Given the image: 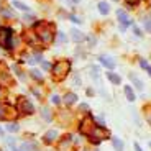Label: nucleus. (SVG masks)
Instances as JSON below:
<instances>
[{"label": "nucleus", "mask_w": 151, "mask_h": 151, "mask_svg": "<svg viewBox=\"0 0 151 151\" xmlns=\"http://www.w3.org/2000/svg\"><path fill=\"white\" fill-rule=\"evenodd\" d=\"M69 69H71V63L69 61H58V63L53 64V74L56 79H63L69 72Z\"/></svg>", "instance_id": "nucleus-1"}, {"label": "nucleus", "mask_w": 151, "mask_h": 151, "mask_svg": "<svg viewBox=\"0 0 151 151\" xmlns=\"http://www.w3.org/2000/svg\"><path fill=\"white\" fill-rule=\"evenodd\" d=\"M0 46L7 49L13 48V33L10 28H0Z\"/></svg>", "instance_id": "nucleus-2"}, {"label": "nucleus", "mask_w": 151, "mask_h": 151, "mask_svg": "<svg viewBox=\"0 0 151 151\" xmlns=\"http://www.w3.org/2000/svg\"><path fill=\"white\" fill-rule=\"evenodd\" d=\"M18 110L23 113H27V115H31V113H35V107L33 104L30 102V100H27V99H20L18 100Z\"/></svg>", "instance_id": "nucleus-3"}, {"label": "nucleus", "mask_w": 151, "mask_h": 151, "mask_svg": "<svg viewBox=\"0 0 151 151\" xmlns=\"http://www.w3.org/2000/svg\"><path fill=\"white\" fill-rule=\"evenodd\" d=\"M38 38H40L43 43H51V41H53V31L49 30L48 25H46V28L43 31H40V33H38Z\"/></svg>", "instance_id": "nucleus-4"}, {"label": "nucleus", "mask_w": 151, "mask_h": 151, "mask_svg": "<svg viewBox=\"0 0 151 151\" xmlns=\"http://www.w3.org/2000/svg\"><path fill=\"white\" fill-rule=\"evenodd\" d=\"M117 18H118V22L122 23V30H125V27H127V25H130L128 15H127V12H125V10H118L117 12Z\"/></svg>", "instance_id": "nucleus-5"}, {"label": "nucleus", "mask_w": 151, "mask_h": 151, "mask_svg": "<svg viewBox=\"0 0 151 151\" xmlns=\"http://www.w3.org/2000/svg\"><path fill=\"white\" fill-rule=\"evenodd\" d=\"M99 59H100V63H102L105 68H109V69H113V68H115V61H113L110 56H100Z\"/></svg>", "instance_id": "nucleus-6"}, {"label": "nucleus", "mask_w": 151, "mask_h": 151, "mask_svg": "<svg viewBox=\"0 0 151 151\" xmlns=\"http://www.w3.org/2000/svg\"><path fill=\"white\" fill-rule=\"evenodd\" d=\"M71 33H72V40H74L76 43H77V41H82V40H86V35H84L82 31H79V30H72Z\"/></svg>", "instance_id": "nucleus-7"}, {"label": "nucleus", "mask_w": 151, "mask_h": 151, "mask_svg": "<svg viewBox=\"0 0 151 151\" xmlns=\"http://www.w3.org/2000/svg\"><path fill=\"white\" fill-rule=\"evenodd\" d=\"M76 99H77V95H76V94H72V92H68V94L64 95L66 105H72V104H76Z\"/></svg>", "instance_id": "nucleus-8"}, {"label": "nucleus", "mask_w": 151, "mask_h": 151, "mask_svg": "<svg viewBox=\"0 0 151 151\" xmlns=\"http://www.w3.org/2000/svg\"><path fill=\"white\" fill-rule=\"evenodd\" d=\"M8 104H0V120H8V115L5 113V110H8Z\"/></svg>", "instance_id": "nucleus-9"}, {"label": "nucleus", "mask_w": 151, "mask_h": 151, "mask_svg": "<svg viewBox=\"0 0 151 151\" xmlns=\"http://www.w3.org/2000/svg\"><path fill=\"white\" fill-rule=\"evenodd\" d=\"M125 95H127V99H128L130 102H133V100H135V92L132 91V87L130 86H125Z\"/></svg>", "instance_id": "nucleus-10"}, {"label": "nucleus", "mask_w": 151, "mask_h": 151, "mask_svg": "<svg viewBox=\"0 0 151 151\" xmlns=\"http://www.w3.org/2000/svg\"><path fill=\"white\" fill-rule=\"evenodd\" d=\"M130 79H132V82L135 84V87L138 89V91H141V89H143V82H141V81L138 79L135 74H130Z\"/></svg>", "instance_id": "nucleus-11"}, {"label": "nucleus", "mask_w": 151, "mask_h": 151, "mask_svg": "<svg viewBox=\"0 0 151 151\" xmlns=\"http://www.w3.org/2000/svg\"><path fill=\"white\" fill-rule=\"evenodd\" d=\"M56 136H58V133L54 132V130H53V132H48L45 135V141H46V143H53V141L56 140Z\"/></svg>", "instance_id": "nucleus-12"}, {"label": "nucleus", "mask_w": 151, "mask_h": 151, "mask_svg": "<svg viewBox=\"0 0 151 151\" xmlns=\"http://www.w3.org/2000/svg\"><path fill=\"white\" fill-rule=\"evenodd\" d=\"M99 12H100L102 15H107V13L110 12L109 4H107V2H100V4H99Z\"/></svg>", "instance_id": "nucleus-13"}, {"label": "nucleus", "mask_w": 151, "mask_h": 151, "mask_svg": "<svg viewBox=\"0 0 151 151\" xmlns=\"http://www.w3.org/2000/svg\"><path fill=\"white\" fill-rule=\"evenodd\" d=\"M112 143H113V148L117 151H123V141L118 140V138H112Z\"/></svg>", "instance_id": "nucleus-14"}, {"label": "nucleus", "mask_w": 151, "mask_h": 151, "mask_svg": "<svg viewBox=\"0 0 151 151\" xmlns=\"http://www.w3.org/2000/svg\"><path fill=\"white\" fill-rule=\"evenodd\" d=\"M107 77H109L110 82H113V84H120V77H118L117 74H113V72H107Z\"/></svg>", "instance_id": "nucleus-15"}, {"label": "nucleus", "mask_w": 151, "mask_h": 151, "mask_svg": "<svg viewBox=\"0 0 151 151\" xmlns=\"http://www.w3.org/2000/svg\"><path fill=\"white\" fill-rule=\"evenodd\" d=\"M0 15L7 17V18H13V17H15V13H13L12 10H8V8H2V10H0Z\"/></svg>", "instance_id": "nucleus-16"}, {"label": "nucleus", "mask_w": 151, "mask_h": 151, "mask_svg": "<svg viewBox=\"0 0 151 151\" xmlns=\"http://www.w3.org/2000/svg\"><path fill=\"white\" fill-rule=\"evenodd\" d=\"M13 7H17V8H20V10H23V12H28L30 8L27 7L25 4H22V2H18V0H13Z\"/></svg>", "instance_id": "nucleus-17"}, {"label": "nucleus", "mask_w": 151, "mask_h": 151, "mask_svg": "<svg viewBox=\"0 0 151 151\" xmlns=\"http://www.w3.org/2000/svg\"><path fill=\"white\" fill-rule=\"evenodd\" d=\"M35 145L33 143H22V150L20 151H31V150H35Z\"/></svg>", "instance_id": "nucleus-18"}, {"label": "nucleus", "mask_w": 151, "mask_h": 151, "mask_svg": "<svg viewBox=\"0 0 151 151\" xmlns=\"http://www.w3.org/2000/svg\"><path fill=\"white\" fill-rule=\"evenodd\" d=\"M140 66H141V68H143V69H146V71H148V74L151 76V66L148 64L146 61H143V59H141V61H140Z\"/></svg>", "instance_id": "nucleus-19"}, {"label": "nucleus", "mask_w": 151, "mask_h": 151, "mask_svg": "<svg viewBox=\"0 0 151 151\" xmlns=\"http://www.w3.org/2000/svg\"><path fill=\"white\" fill-rule=\"evenodd\" d=\"M7 130H8V132H13V133H15V132H18V130H20V127H18L17 123H10V125H7Z\"/></svg>", "instance_id": "nucleus-20"}, {"label": "nucleus", "mask_w": 151, "mask_h": 151, "mask_svg": "<svg viewBox=\"0 0 151 151\" xmlns=\"http://www.w3.org/2000/svg\"><path fill=\"white\" fill-rule=\"evenodd\" d=\"M143 25H145V30L151 33V18H145L143 20Z\"/></svg>", "instance_id": "nucleus-21"}, {"label": "nucleus", "mask_w": 151, "mask_h": 151, "mask_svg": "<svg viewBox=\"0 0 151 151\" xmlns=\"http://www.w3.org/2000/svg\"><path fill=\"white\" fill-rule=\"evenodd\" d=\"M31 76H33V77H35L36 81H41V79H43L41 72H40V71H36V69H33V71H31Z\"/></svg>", "instance_id": "nucleus-22"}, {"label": "nucleus", "mask_w": 151, "mask_h": 151, "mask_svg": "<svg viewBox=\"0 0 151 151\" xmlns=\"http://www.w3.org/2000/svg\"><path fill=\"white\" fill-rule=\"evenodd\" d=\"M58 41H59V43H66V41H68L66 35L64 33H58Z\"/></svg>", "instance_id": "nucleus-23"}, {"label": "nucleus", "mask_w": 151, "mask_h": 151, "mask_svg": "<svg viewBox=\"0 0 151 151\" xmlns=\"http://www.w3.org/2000/svg\"><path fill=\"white\" fill-rule=\"evenodd\" d=\"M23 20H25L27 23H33L35 22V17L33 15H25V17H23Z\"/></svg>", "instance_id": "nucleus-24"}, {"label": "nucleus", "mask_w": 151, "mask_h": 151, "mask_svg": "<svg viewBox=\"0 0 151 151\" xmlns=\"http://www.w3.org/2000/svg\"><path fill=\"white\" fill-rule=\"evenodd\" d=\"M43 117H45L46 120H49V118H51V117H49V112H48V109H43Z\"/></svg>", "instance_id": "nucleus-25"}, {"label": "nucleus", "mask_w": 151, "mask_h": 151, "mask_svg": "<svg viewBox=\"0 0 151 151\" xmlns=\"http://www.w3.org/2000/svg\"><path fill=\"white\" fill-rule=\"evenodd\" d=\"M71 20L74 23H81V18H79V17H76V15H71Z\"/></svg>", "instance_id": "nucleus-26"}, {"label": "nucleus", "mask_w": 151, "mask_h": 151, "mask_svg": "<svg viewBox=\"0 0 151 151\" xmlns=\"http://www.w3.org/2000/svg\"><path fill=\"white\" fill-rule=\"evenodd\" d=\"M51 102H54V104H59V97H58V95H53V97H51Z\"/></svg>", "instance_id": "nucleus-27"}, {"label": "nucleus", "mask_w": 151, "mask_h": 151, "mask_svg": "<svg viewBox=\"0 0 151 151\" xmlns=\"http://www.w3.org/2000/svg\"><path fill=\"white\" fill-rule=\"evenodd\" d=\"M132 27H133V25H132ZM133 31H135V35H136V36H141V31L138 30L136 27H133Z\"/></svg>", "instance_id": "nucleus-28"}, {"label": "nucleus", "mask_w": 151, "mask_h": 151, "mask_svg": "<svg viewBox=\"0 0 151 151\" xmlns=\"http://www.w3.org/2000/svg\"><path fill=\"white\" fill-rule=\"evenodd\" d=\"M127 2H128L130 5H136L138 2H140V0H127Z\"/></svg>", "instance_id": "nucleus-29"}, {"label": "nucleus", "mask_w": 151, "mask_h": 151, "mask_svg": "<svg viewBox=\"0 0 151 151\" xmlns=\"http://www.w3.org/2000/svg\"><path fill=\"white\" fill-rule=\"evenodd\" d=\"M81 109H82V110H89V105H87V104H81Z\"/></svg>", "instance_id": "nucleus-30"}, {"label": "nucleus", "mask_w": 151, "mask_h": 151, "mask_svg": "<svg viewBox=\"0 0 151 151\" xmlns=\"http://www.w3.org/2000/svg\"><path fill=\"white\" fill-rule=\"evenodd\" d=\"M43 68H45V69H49V68H51V64H49V63H43Z\"/></svg>", "instance_id": "nucleus-31"}, {"label": "nucleus", "mask_w": 151, "mask_h": 151, "mask_svg": "<svg viewBox=\"0 0 151 151\" xmlns=\"http://www.w3.org/2000/svg\"><path fill=\"white\" fill-rule=\"evenodd\" d=\"M35 58H36V61H41V54H40V53L35 54Z\"/></svg>", "instance_id": "nucleus-32"}, {"label": "nucleus", "mask_w": 151, "mask_h": 151, "mask_svg": "<svg viewBox=\"0 0 151 151\" xmlns=\"http://www.w3.org/2000/svg\"><path fill=\"white\" fill-rule=\"evenodd\" d=\"M135 150H136V151H143V150L140 148V145H138V143H135Z\"/></svg>", "instance_id": "nucleus-33"}, {"label": "nucleus", "mask_w": 151, "mask_h": 151, "mask_svg": "<svg viewBox=\"0 0 151 151\" xmlns=\"http://www.w3.org/2000/svg\"><path fill=\"white\" fill-rule=\"evenodd\" d=\"M2 135H4V130H2V128H0V136H2Z\"/></svg>", "instance_id": "nucleus-34"}, {"label": "nucleus", "mask_w": 151, "mask_h": 151, "mask_svg": "<svg viewBox=\"0 0 151 151\" xmlns=\"http://www.w3.org/2000/svg\"><path fill=\"white\" fill-rule=\"evenodd\" d=\"M0 97H2V91H0Z\"/></svg>", "instance_id": "nucleus-35"}, {"label": "nucleus", "mask_w": 151, "mask_h": 151, "mask_svg": "<svg viewBox=\"0 0 151 151\" xmlns=\"http://www.w3.org/2000/svg\"><path fill=\"white\" fill-rule=\"evenodd\" d=\"M115 2H118V0H115Z\"/></svg>", "instance_id": "nucleus-36"}, {"label": "nucleus", "mask_w": 151, "mask_h": 151, "mask_svg": "<svg viewBox=\"0 0 151 151\" xmlns=\"http://www.w3.org/2000/svg\"><path fill=\"white\" fill-rule=\"evenodd\" d=\"M150 146H151V143H150Z\"/></svg>", "instance_id": "nucleus-37"}]
</instances>
